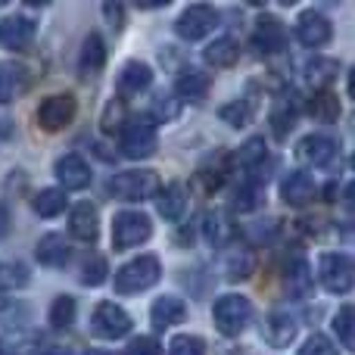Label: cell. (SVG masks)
Returning <instances> with one entry per match:
<instances>
[{
    "label": "cell",
    "mask_w": 355,
    "mask_h": 355,
    "mask_svg": "<svg viewBox=\"0 0 355 355\" xmlns=\"http://www.w3.org/2000/svg\"><path fill=\"white\" fill-rule=\"evenodd\" d=\"M75 112H78V103H75L72 94H50V97L37 106V125H41L44 131H60L72 122Z\"/></svg>",
    "instance_id": "cell-9"
},
{
    "label": "cell",
    "mask_w": 355,
    "mask_h": 355,
    "mask_svg": "<svg viewBox=\"0 0 355 355\" xmlns=\"http://www.w3.org/2000/svg\"><path fill=\"white\" fill-rule=\"evenodd\" d=\"M103 12H106V16H110V19H122V6H112V3H106V6H103Z\"/></svg>",
    "instance_id": "cell-47"
},
{
    "label": "cell",
    "mask_w": 355,
    "mask_h": 355,
    "mask_svg": "<svg viewBox=\"0 0 355 355\" xmlns=\"http://www.w3.org/2000/svg\"><path fill=\"white\" fill-rule=\"evenodd\" d=\"M56 172V181H60V190L66 193V190H81L91 184V168H87V162L81 159L78 153H66L56 159L53 166Z\"/></svg>",
    "instance_id": "cell-12"
},
{
    "label": "cell",
    "mask_w": 355,
    "mask_h": 355,
    "mask_svg": "<svg viewBox=\"0 0 355 355\" xmlns=\"http://www.w3.org/2000/svg\"><path fill=\"white\" fill-rule=\"evenodd\" d=\"M252 112H256V110H252L250 100L240 97V100H234V103H225V106H221V110H218V119H221V122H227L231 128H243L246 122H252Z\"/></svg>",
    "instance_id": "cell-32"
},
{
    "label": "cell",
    "mask_w": 355,
    "mask_h": 355,
    "mask_svg": "<svg viewBox=\"0 0 355 355\" xmlns=\"http://www.w3.org/2000/svg\"><path fill=\"white\" fill-rule=\"evenodd\" d=\"M202 56H206V62H209L212 69H227V66H234V62H237L240 44H237V37L221 35V37H215V41L209 44Z\"/></svg>",
    "instance_id": "cell-23"
},
{
    "label": "cell",
    "mask_w": 355,
    "mask_h": 355,
    "mask_svg": "<svg viewBox=\"0 0 355 355\" xmlns=\"http://www.w3.org/2000/svg\"><path fill=\"white\" fill-rule=\"evenodd\" d=\"M25 284H28V271H25L22 262L0 268V287H3V290H10V287H25Z\"/></svg>",
    "instance_id": "cell-40"
},
{
    "label": "cell",
    "mask_w": 355,
    "mask_h": 355,
    "mask_svg": "<svg viewBox=\"0 0 355 355\" xmlns=\"http://www.w3.org/2000/svg\"><path fill=\"white\" fill-rule=\"evenodd\" d=\"M35 256L41 265H50V268H60L69 259V243L62 234H44L35 246Z\"/></svg>",
    "instance_id": "cell-22"
},
{
    "label": "cell",
    "mask_w": 355,
    "mask_h": 355,
    "mask_svg": "<svg viewBox=\"0 0 355 355\" xmlns=\"http://www.w3.org/2000/svg\"><path fill=\"white\" fill-rule=\"evenodd\" d=\"M184 315H187V306H184V300H178V296H159V300L150 306V318H153L156 327H172L178 321H184Z\"/></svg>",
    "instance_id": "cell-24"
},
{
    "label": "cell",
    "mask_w": 355,
    "mask_h": 355,
    "mask_svg": "<svg viewBox=\"0 0 355 355\" xmlns=\"http://www.w3.org/2000/svg\"><path fill=\"white\" fill-rule=\"evenodd\" d=\"M293 125H296V103L281 97L275 103V110H271V128H275L277 137H287Z\"/></svg>",
    "instance_id": "cell-31"
},
{
    "label": "cell",
    "mask_w": 355,
    "mask_h": 355,
    "mask_svg": "<svg viewBox=\"0 0 355 355\" xmlns=\"http://www.w3.org/2000/svg\"><path fill=\"white\" fill-rule=\"evenodd\" d=\"M28 91V69L19 62H0V103H12Z\"/></svg>",
    "instance_id": "cell-19"
},
{
    "label": "cell",
    "mask_w": 355,
    "mask_h": 355,
    "mask_svg": "<svg viewBox=\"0 0 355 355\" xmlns=\"http://www.w3.org/2000/svg\"><path fill=\"white\" fill-rule=\"evenodd\" d=\"M209 87H212V78H209L206 72H200V69H184L181 75H178L175 81V100H190V103H200L202 97L209 94Z\"/></svg>",
    "instance_id": "cell-20"
},
{
    "label": "cell",
    "mask_w": 355,
    "mask_h": 355,
    "mask_svg": "<svg viewBox=\"0 0 355 355\" xmlns=\"http://www.w3.org/2000/svg\"><path fill=\"white\" fill-rule=\"evenodd\" d=\"M337 78V62L334 60H321V56H315V60H309L306 66V81L312 87H318V91H327V85Z\"/></svg>",
    "instance_id": "cell-28"
},
{
    "label": "cell",
    "mask_w": 355,
    "mask_h": 355,
    "mask_svg": "<svg viewBox=\"0 0 355 355\" xmlns=\"http://www.w3.org/2000/svg\"><path fill=\"white\" fill-rule=\"evenodd\" d=\"M215 25H218V12L206 3H196V6H187V10L178 16L175 31L181 41H202Z\"/></svg>",
    "instance_id": "cell-8"
},
{
    "label": "cell",
    "mask_w": 355,
    "mask_h": 355,
    "mask_svg": "<svg viewBox=\"0 0 355 355\" xmlns=\"http://www.w3.org/2000/svg\"><path fill=\"white\" fill-rule=\"evenodd\" d=\"M103 62H106V44H103V37H100V35H87L85 47H81V56H78L81 72L94 75V72H100V69H103Z\"/></svg>",
    "instance_id": "cell-26"
},
{
    "label": "cell",
    "mask_w": 355,
    "mask_h": 355,
    "mask_svg": "<svg viewBox=\"0 0 355 355\" xmlns=\"http://www.w3.org/2000/svg\"><path fill=\"white\" fill-rule=\"evenodd\" d=\"M69 234L78 240H85V243H94L100 234V215H97V206L94 202H78V206L72 209V215H69Z\"/></svg>",
    "instance_id": "cell-16"
},
{
    "label": "cell",
    "mask_w": 355,
    "mask_h": 355,
    "mask_svg": "<svg viewBox=\"0 0 355 355\" xmlns=\"http://www.w3.org/2000/svg\"><path fill=\"white\" fill-rule=\"evenodd\" d=\"M87 355H112V352H103V349H91Z\"/></svg>",
    "instance_id": "cell-50"
},
{
    "label": "cell",
    "mask_w": 355,
    "mask_h": 355,
    "mask_svg": "<svg viewBox=\"0 0 355 355\" xmlns=\"http://www.w3.org/2000/svg\"><path fill=\"white\" fill-rule=\"evenodd\" d=\"M296 355H337V346H334L324 334H312V337L306 340V346H302Z\"/></svg>",
    "instance_id": "cell-41"
},
{
    "label": "cell",
    "mask_w": 355,
    "mask_h": 355,
    "mask_svg": "<svg viewBox=\"0 0 355 355\" xmlns=\"http://www.w3.org/2000/svg\"><path fill=\"white\" fill-rule=\"evenodd\" d=\"M91 331H94V337H100V340H119L131 331V315L125 312L122 306H116V302H100V306L94 309Z\"/></svg>",
    "instance_id": "cell-7"
},
{
    "label": "cell",
    "mask_w": 355,
    "mask_h": 355,
    "mask_svg": "<svg viewBox=\"0 0 355 355\" xmlns=\"http://www.w3.org/2000/svg\"><path fill=\"white\" fill-rule=\"evenodd\" d=\"M202 234H206V240L212 246H227L234 237V225L227 221L225 212H212V215H206V221H202Z\"/></svg>",
    "instance_id": "cell-27"
},
{
    "label": "cell",
    "mask_w": 355,
    "mask_h": 355,
    "mask_svg": "<svg viewBox=\"0 0 355 355\" xmlns=\"http://www.w3.org/2000/svg\"><path fill=\"white\" fill-rule=\"evenodd\" d=\"M178 110H181V103H178L175 97H156L153 106H150V112H153L159 122H172V119L178 116Z\"/></svg>",
    "instance_id": "cell-42"
},
{
    "label": "cell",
    "mask_w": 355,
    "mask_h": 355,
    "mask_svg": "<svg viewBox=\"0 0 355 355\" xmlns=\"http://www.w3.org/2000/svg\"><path fill=\"white\" fill-rule=\"evenodd\" d=\"M19 318H25V306L12 300H0V324H16Z\"/></svg>",
    "instance_id": "cell-43"
},
{
    "label": "cell",
    "mask_w": 355,
    "mask_h": 355,
    "mask_svg": "<svg viewBox=\"0 0 355 355\" xmlns=\"http://www.w3.org/2000/svg\"><path fill=\"white\" fill-rule=\"evenodd\" d=\"M318 277H321V287L327 293H349L352 290V259L343 256V252H324L318 262Z\"/></svg>",
    "instance_id": "cell-6"
},
{
    "label": "cell",
    "mask_w": 355,
    "mask_h": 355,
    "mask_svg": "<svg viewBox=\"0 0 355 355\" xmlns=\"http://www.w3.org/2000/svg\"><path fill=\"white\" fill-rule=\"evenodd\" d=\"M309 112H312V119H318V122H337V119H340V100H337V94L318 91L312 97V103H309Z\"/></svg>",
    "instance_id": "cell-29"
},
{
    "label": "cell",
    "mask_w": 355,
    "mask_h": 355,
    "mask_svg": "<svg viewBox=\"0 0 355 355\" xmlns=\"http://www.w3.org/2000/svg\"><path fill=\"white\" fill-rule=\"evenodd\" d=\"M128 355H162V346L153 337H137V340H131Z\"/></svg>",
    "instance_id": "cell-44"
},
{
    "label": "cell",
    "mask_w": 355,
    "mask_h": 355,
    "mask_svg": "<svg viewBox=\"0 0 355 355\" xmlns=\"http://www.w3.org/2000/svg\"><path fill=\"white\" fill-rule=\"evenodd\" d=\"M259 202H262V184H259L256 178L240 184L237 193H234V209H240V212H250V209H256Z\"/></svg>",
    "instance_id": "cell-34"
},
{
    "label": "cell",
    "mask_w": 355,
    "mask_h": 355,
    "mask_svg": "<svg viewBox=\"0 0 355 355\" xmlns=\"http://www.w3.org/2000/svg\"><path fill=\"white\" fill-rule=\"evenodd\" d=\"M168 355H206V343L200 337H193V334H181V337L172 340Z\"/></svg>",
    "instance_id": "cell-39"
},
{
    "label": "cell",
    "mask_w": 355,
    "mask_h": 355,
    "mask_svg": "<svg viewBox=\"0 0 355 355\" xmlns=\"http://www.w3.org/2000/svg\"><path fill=\"white\" fill-rule=\"evenodd\" d=\"M265 156H268V150H265V141H262V137H250V141L240 147L237 162H240L243 168H256V166H262Z\"/></svg>",
    "instance_id": "cell-35"
},
{
    "label": "cell",
    "mask_w": 355,
    "mask_h": 355,
    "mask_svg": "<svg viewBox=\"0 0 355 355\" xmlns=\"http://www.w3.org/2000/svg\"><path fill=\"white\" fill-rule=\"evenodd\" d=\"M106 259L103 256H87L85 259V268H81V281L87 284V287H97V284L106 281Z\"/></svg>",
    "instance_id": "cell-37"
},
{
    "label": "cell",
    "mask_w": 355,
    "mask_h": 355,
    "mask_svg": "<svg viewBox=\"0 0 355 355\" xmlns=\"http://www.w3.org/2000/svg\"><path fill=\"white\" fill-rule=\"evenodd\" d=\"M252 47L262 56H275L287 50V28L277 16H259L256 31H252Z\"/></svg>",
    "instance_id": "cell-10"
},
{
    "label": "cell",
    "mask_w": 355,
    "mask_h": 355,
    "mask_svg": "<svg viewBox=\"0 0 355 355\" xmlns=\"http://www.w3.org/2000/svg\"><path fill=\"white\" fill-rule=\"evenodd\" d=\"M218 166H212V168H206L202 166L200 168V181H202V187L206 190H218L221 184H225V178H227V153H218Z\"/></svg>",
    "instance_id": "cell-36"
},
{
    "label": "cell",
    "mask_w": 355,
    "mask_h": 355,
    "mask_svg": "<svg viewBox=\"0 0 355 355\" xmlns=\"http://www.w3.org/2000/svg\"><path fill=\"white\" fill-rule=\"evenodd\" d=\"M153 85V69L147 66V62H125L122 72H119V94L122 97H137L141 91H147V87Z\"/></svg>",
    "instance_id": "cell-18"
},
{
    "label": "cell",
    "mask_w": 355,
    "mask_h": 355,
    "mask_svg": "<svg viewBox=\"0 0 355 355\" xmlns=\"http://www.w3.org/2000/svg\"><path fill=\"white\" fill-rule=\"evenodd\" d=\"M0 355H25L22 349H12L10 340H0Z\"/></svg>",
    "instance_id": "cell-46"
},
{
    "label": "cell",
    "mask_w": 355,
    "mask_h": 355,
    "mask_svg": "<svg viewBox=\"0 0 355 355\" xmlns=\"http://www.w3.org/2000/svg\"><path fill=\"white\" fill-rule=\"evenodd\" d=\"M75 312H78V306H75L72 296H56L53 306H50V324L53 327H72Z\"/></svg>",
    "instance_id": "cell-33"
},
{
    "label": "cell",
    "mask_w": 355,
    "mask_h": 355,
    "mask_svg": "<svg viewBox=\"0 0 355 355\" xmlns=\"http://www.w3.org/2000/svg\"><path fill=\"white\" fill-rule=\"evenodd\" d=\"M31 206H35V212L41 215V218H53V215H60L62 209H66V193H62L60 187H47L35 196Z\"/></svg>",
    "instance_id": "cell-30"
},
{
    "label": "cell",
    "mask_w": 355,
    "mask_h": 355,
    "mask_svg": "<svg viewBox=\"0 0 355 355\" xmlns=\"http://www.w3.org/2000/svg\"><path fill=\"white\" fill-rule=\"evenodd\" d=\"M156 209L166 221H178L184 212H187V187L181 181H172L168 187H162V193H156Z\"/></svg>",
    "instance_id": "cell-21"
},
{
    "label": "cell",
    "mask_w": 355,
    "mask_h": 355,
    "mask_svg": "<svg viewBox=\"0 0 355 355\" xmlns=\"http://www.w3.org/2000/svg\"><path fill=\"white\" fill-rule=\"evenodd\" d=\"M162 277V265L156 256H137L128 265L116 271V290L119 293H141L150 290Z\"/></svg>",
    "instance_id": "cell-2"
},
{
    "label": "cell",
    "mask_w": 355,
    "mask_h": 355,
    "mask_svg": "<svg viewBox=\"0 0 355 355\" xmlns=\"http://www.w3.org/2000/svg\"><path fill=\"white\" fill-rule=\"evenodd\" d=\"M334 331H337L340 343L346 346V349H355V337H352V306H343L337 312V318H334Z\"/></svg>",
    "instance_id": "cell-38"
},
{
    "label": "cell",
    "mask_w": 355,
    "mask_h": 355,
    "mask_svg": "<svg viewBox=\"0 0 355 355\" xmlns=\"http://www.w3.org/2000/svg\"><path fill=\"white\" fill-rule=\"evenodd\" d=\"M153 234V221L144 212H119L112 218V246L116 250H131V246L150 240Z\"/></svg>",
    "instance_id": "cell-5"
},
{
    "label": "cell",
    "mask_w": 355,
    "mask_h": 355,
    "mask_svg": "<svg viewBox=\"0 0 355 355\" xmlns=\"http://www.w3.org/2000/svg\"><path fill=\"white\" fill-rule=\"evenodd\" d=\"M221 271H225L227 281H246V277L256 271V259H252L250 250L237 246V250H231L225 256V262H221Z\"/></svg>",
    "instance_id": "cell-25"
},
{
    "label": "cell",
    "mask_w": 355,
    "mask_h": 355,
    "mask_svg": "<svg viewBox=\"0 0 355 355\" xmlns=\"http://www.w3.org/2000/svg\"><path fill=\"white\" fill-rule=\"evenodd\" d=\"M334 35V25L327 16L315 10H306L300 19H296V37H300L302 47H324Z\"/></svg>",
    "instance_id": "cell-11"
},
{
    "label": "cell",
    "mask_w": 355,
    "mask_h": 355,
    "mask_svg": "<svg viewBox=\"0 0 355 355\" xmlns=\"http://www.w3.org/2000/svg\"><path fill=\"white\" fill-rule=\"evenodd\" d=\"M3 234H6V209L0 206V237H3Z\"/></svg>",
    "instance_id": "cell-49"
},
{
    "label": "cell",
    "mask_w": 355,
    "mask_h": 355,
    "mask_svg": "<svg viewBox=\"0 0 355 355\" xmlns=\"http://www.w3.org/2000/svg\"><path fill=\"white\" fill-rule=\"evenodd\" d=\"M262 337L268 346H275V349H284L287 343H293L296 337V318L287 312H268L262 318Z\"/></svg>",
    "instance_id": "cell-15"
},
{
    "label": "cell",
    "mask_w": 355,
    "mask_h": 355,
    "mask_svg": "<svg viewBox=\"0 0 355 355\" xmlns=\"http://www.w3.org/2000/svg\"><path fill=\"white\" fill-rule=\"evenodd\" d=\"M212 318H215L218 334H225V337H237V334H243L246 324L252 321V302L240 293H227L215 302Z\"/></svg>",
    "instance_id": "cell-3"
},
{
    "label": "cell",
    "mask_w": 355,
    "mask_h": 355,
    "mask_svg": "<svg viewBox=\"0 0 355 355\" xmlns=\"http://www.w3.org/2000/svg\"><path fill=\"white\" fill-rule=\"evenodd\" d=\"M159 190H162L159 175L150 172V168L119 172V175H112V181H110L112 200H122V202H144V200H150V196H156Z\"/></svg>",
    "instance_id": "cell-1"
},
{
    "label": "cell",
    "mask_w": 355,
    "mask_h": 355,
    "mask_svg": "<svg viewBox=\"0 0 355 355\" xmlns=\"http://www.w3.org/2000/svg\"><path fill=\"white\" fill-rule=\"evenodd\" d=\"M122 116H125L122 103H110V106H106V112H103V131H116L119 125H122V122H119Z\"/></svg>",
    "instance_id": "cell-45"
},
{
    "label": "cell",
    "mask_w": 355,
    "mask_h": 355,
    "mask_svg": "<svg viewBox=\"0 0 355 355\" xmlns=\"http://www.w3.org/2000/svg\"><path fill=\"white\" fill-rule=\"evenodd\" d=\"M122 156L128 159H147L156 153V125L150 119H128V125L119 135Z\"/></svg>",
    "instance_id": "cell-4"
},
{
    "label": "cell",
    "mask_w": 355,
    "mask_h": 355,
    "mask_svg": "<svg viewBox=\"0 0 355 355\" xmlns=\"http://www.w3.org/2000/svg\"><path fill=\"white\" fill-rule=\"evenodd\" d=\"M44 355H75V352L69 349V346H56V349H47Z\"/></svg>",
    "instance_id": "cell-48"
},
{
    "label": "cell",
    "mask_w": 355,
    "mask_h": 355,
    "mask_svg": "<svg viewBox=\"0 0 355 355\" xmlns=\"http://www.w3.org/2000/svg\"><path fill=\"white\" fill-rule=\"evenodd\" d=\"M296 156H300V162H306V166H331L334 156H337V141H331L327 135H309L300 141V147H296Z\"/></svg>",
    "instance_id": "cell-14"
},
{
    "label": "cell",
    "mask_w": 355,
    "mask_h": 355,
    "mask_svg": "<svg viewBox=\"0 0 355 355\" xmlns=\"http://www.w3.org/2000/svg\"><path fill=\"white\" fill-rule=\"evenodd\" d=\"M35 37V22L28 16H6L0 22V44L6 50H25Z\"/></svg>",
    "instance_id": "cell-17"
},
{
    "label": "cell",
    "mask_w": 355,
    "mask_h": 355,
    "mask_svg": "<svg viewBox=\"0 0 355 355\" xmlns=\"http://www.w3.org/2000/svg\"><path fill=\"white\" fill-rule=\"evenodd\" d=\"M318 196V184L309 172H290L287 178L281 181V200L287 206H309V202Z\"/></svg>",
    "instance_id": "cell-13"
}]
</instances>
